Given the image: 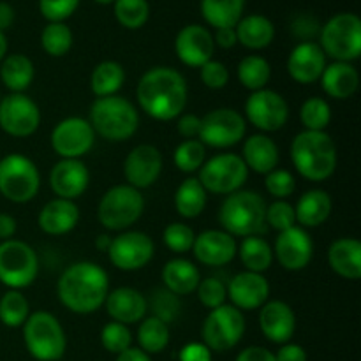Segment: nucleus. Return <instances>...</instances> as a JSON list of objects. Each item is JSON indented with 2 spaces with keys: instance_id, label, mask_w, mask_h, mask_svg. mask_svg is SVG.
Returning a JSON list of instances; mask_svg holds the SVG:
<instances>
[{
  "instance_id": "obj_57",
  "label": "nucleus",
  "mask_w": 361,
  "mask_h": 361,
  "mask_svg": "<svg viewBox=\"0 0 361 361\" xmlns=\"http://www.w3.org/2000/svg\"><path fill=\"white\" fill-rule=\"evenodd\" d=\"M275 360L277 361H307V351L300 344H293V342H288V344H282L281 349L275 355Z\"/></svg>"
},
{
  "instance_id": "obj_32",
  "label": "nucleus",
  "mask_w": 361,
  "mask_h": 361,
  "mask_svg": "<svg viewBox=\"0 0 361 361\" xmlns=\"http://www.w3.org/2000/svg\"><path fill=\"white\" fill-rule=\"evenodd\" d=\"M162 282L164 289L175 296H187L197 289L201 282V274L196 264L183 257L168 261L162 268Z\"/></svg>"
},
{
  "instance_id": "obj_11",
  "label": "nucleus",
  "mask_w": 361,
  "mask_h": 361,
  "mask_svg": "<svg viewBox=\"0 0 361 361\" xmlns=\"http://www.w3.org/2000/svg\"><path fill=\"white\" fill-rule=\"evenodd\" d=\"M200 180L201 185L207 192L219 194V196H229L245 185L249 178V169L242 157L236 154H219L207 159L201 166Z\"/></svg>"
},
{
  "instance_id": "obj_8",
  "label": "nucleus",
  "mask_w": 361,
  "mask_h": 361,
  "mask_svg": "<svg viewBox=\"0 0 361 361\" xmlns=\"http://www.w3.org/2000/svg\"><path fill=\"white\" fill-rule=\"evenodd\" d=\"M41 189V173L23 154H7L0 159V194L7 201L25 204Z\"/></svg>"
},
{
  "instance_id": "obj_9",
  "label": "nucleus",
  "mask_w": 361,
  "mask_h": 361,
  "mask_svg": "<svg viewBox=\"0 0 361 361\" xmlns=\"http://www.w3.org/2000/svg\"><path fill=\"white\" fill-rule=\"evenodd\" d=\"M321 49L334 62H351L361 55V20L355 13H338L321 28Z\"/></svg>"
},
{
  "instance_id": "obj_39",
  "label": "nucleus",
  "mask_w": 361,
  "mask_h": 361,
  "mask_svg": "<svg viewBox=\"0 0 361 361\" xmlns=\"http://www.w3.org/2000/svg\"><path fill=\"white\" fill-rule=\"evenodd\" d=\"M169 338H171L169 324L155 316L145 317L137 328V344L148 356L164 351L169 344Z\"/></svg>"
},
{
  "instance_id": "obj_23",
  "label": "nucleus",
  "mask_w": 361,
  "mask_h": 361,
  "mask_svg": "<svg viewBox=\"0 0 361 361\" xmlns=\"http://www.w3.org/2000/svg\"><path fill=\"white\" fill-rule=\"evenodd\" d=\"M194 257L204 267H226L231 263L238 252L235 236L222 229H207L196 235L192 245Z\"/></svg>"
},
{
  "instance_id": "obj_36",
  "label": "nucleus",
  "mask_w": 361,
  "mask_h": 361,
  "mask_svg": "<svg viewBox=\"0 0 361 361\" xmlns=\"http://www.w3.org/2000/svg\"><path fill=\"white\" fill-rule=\"evenodd\" d=\"M245 0H201V14L208 25L217 28H233L242 20Z\"/></svg>"
},
{
  "instance_id": "obj_48",
  "label": "nucleus",
  "mask_w": 361,
  "mask_h": 361,
  "mask_svg": "<svg viewBox=\"0 0 361 361\" xmlns=\"http://www.w3.org/2000/svg\"><path fill=\"white\" fill-rule=\"evenodd\" d=\"M267 228L275 229L277 233L296 226L295 207L286 200H275L271 204H267Z\"/></svg>"
},
{
  "instance_id": "obj_7",
  "label": "nucleus",
  "mask_w": 361,
  "mask_h": 361,
  "mask_svg": "<svg viewBox=\"0 0 361 361\" xmlns=\"http://www.w3.org/2000/svg\"><path fill=\"white\" fill-rule=\"evenodd\" d=\"M145 212L141 190L127 185H115L102 194L97 207V219L108 231H127Z\"/></svg>"
},
{
  "instance_id": "obj_1",
  "label": "nucleus",
  "mask_w": 361,
  "mask_h": 361,
  "mask_svg": "<svg viewBox=\"0 0 361 361\" xmlns=\"http://www.w3.org/2000/svg\"><path fill=\"white\" fill-rule=\"evenodd\" d=\"M189 97V87L182 73L173 67L157 66L140 78L136 99L140 108L150 118L171 122L183 113Z\"/></svg>"
},
{
  "instance_id": "obj_34",
  "label": "nucleus",
  "mask_w": 361,
  "mask_h": 361,
  "mask_svg": "<svg viewBox=\"0 0 361 361\" xmlns=\"http://www.w3.org/2000/svg\"><path fill=\"white\" fill-rule=\"evenodd\" d=\"M236 39L249 49H263L271 44L275 37V27L263 14H249L242 18L235 27Z\"/></svg>"
},
{
  "instance_id": "obj_62",
  "label": "nucleus",
  "mask_w": 361,
  "mask_h": 361,
  "mask_svg": "<svg viewBox=\"0 0 361 361\" xmlns=\"http://www.w3.org/2000/svg\"><path fill=\"white\" fill-rule=\"evenodd\" d=\"M111 236L109 235H99L97 240H95V247H97L99 250H102V252H108L109 245H111Z\"/></svg>"
},
{
  "instance_id": "obj_30",
  "label": "nucleus",
  "mask_w": 361,
  "mask_h": 361,
  "mask_svg": "<svg viewBox=\"0 0 361 361\" xmlns=\"http://www.w3.org/2000/svg\"><path fill=\"white\" fill-rule=\"evenodd\" d=\"M331 210L334 203L330 194L323 189H310L303 192L295 204L296 224L303 229L319 228L330 219Z\"/></svg>"
},
{
  "instance_id": "obj_41",
  "label": "nucleus",
  "mask_w": 361,
  "mask_h": 361,
  "mask_svg": "<svg viewBox=\"0 0 361 361\" xmlns=\"http://www.w3.org/2000/svg\"><path fill=\"white\" fill-rule=\"evenodd\" d=\"M30 316L27 296L16 289H7L0 298V323L7 328H21Z\"/></svg>"
},
{
  "instance_id": "obj_54",
  "label": "nucleus",
  "mask_w": 361,
  "mask_h": 361,
  "mask_svg": "<svg viewBox=\"0 0 361 361\" xmlns=\"http://www.w3.org/2000/svg\"><path fill=\"white\" fill-rule=\"evenodd\" d=\"M176 130L185 140H197L201 130V116L192 115V113H185L176 118Z\"/></svg>"
},
{
  "instance_id": "obj_51",
  "label": "nucleus",
  "mask_w": 361,
  "mask_h": 361,
  "mask_svg": "<svg viewBox=\"0 0 361 361\" xmlns=\"http://www.w3.org/2000/svg\"><path fill=\"white\" fill-rule=\"evenodd\" d=\"M152 309H154V316L162 319L164 323H171L176 317L180 310L178 296H175L173 293H169L168 289H157L152 298Z\"/></svg>"
},
{
  "instance_id": "obj_52",
  "label": "nucleus",
  "mask_w": 361,
  "mask_h": 361,
  "mask_svg": "<svg viewBox=\"0 0 361 361\" xmlns=\"http://www.w3.org/2000/svg\"><path fill=\"white\" fill-rule=\"evenodd\" d=\"M201 83L212 90H221L229 83V71L222 62L212 59L204 66L200 67Z\"/></svg>"
},
{
  "instance_id": "obj_28",
  "label": "nucleus",
  "mask_w": 361,
  "mask_h": 361,
  "mask_svg": "<svg viewBox=\"0 0 361 361\" xmlns=\"http://www.w3.org/2000/svg\"><path fill=\"white\" fill-rule=\"evenodd\" d=\"M240 157L245 162L249 171L257 173V175H268L277 168L281 155H279L277 143L270 136L261 133L245 137Z\"/></svg>"
},
{
  "instance_id": "obj_6",
  "label": "nucleus",
  "mask_w": 361,
  "mask_h": 361,
  "mask_svg": "<svg viewBox=\"0 0 361 361\" xmlns=\"http://www.w3.org/2000/svg\"><path fill=\"white\" fill-rule=\"evenodd\" d=\"M23 342L28 355L37 361H59L67 349V337L60 321L51 312L30 314L23 326Z\"/></svg>"
},
{
  "instance_id": "obj_37",
  "label": "nucleus",
  "mask_w": 361,
  "mask_h": 361,
  "mask_svg": "<svg viewBox=\"0 0 361 361\" xmlns=\"http://www.w3.org/2000/svg\"><path fill=\"white\" fill-rule=\"evenodd\" d=\"M126 83V69L115 60H104L90 74V90L95 97H109L118 94Z\"/></svg>"
},
{
  "instance_id": "obj_55",
  "label": "nucleus",
  "mask_w": 361,
  "mask_h": 361,
  "mask_svg": "<svg viewBox=\"0 0 361 361\" xmlns=\"http://www.w3.org/2000/svg\"><path fill=\"white\" fill-rule=\"evenodd\" d=\"M180 361H212V351L203 342H189L178 353Z\"/></svg>"
},
{
  "instance_id": "obj_64",
  "label": "nucleus",
  "mask_w": 361,
  "mask_h": 361,
  "mask_svg": "<svg viewBox=\"0 0 361 361\" xmlns=\"http://www.w3.org/2000/svg\"><path fill=\"white\" fill-rule=\"evenodd\" d=\"M95 2H99V4H113V2H115V0H95Z\"/></svg>"
},
{
  "instance_id": "obj_25",
  "label": "nucleus",
  "mask_w": 361,
  "mask_h": 361,
  "mask_svg": "<svg viewBox=\"0 0 361 361\" xmlns=\"http://www.w3.org/2000/svg\"><path fill=\"white\" fill-rule=\"evenodd\" d=\"M324 67H326V55L317 42L303 41L289 53L288 74L296 83H316V81H319Z\"/></svg>"
},
{
  "instance_id": "obj_43",
  "label": "nucleus",
  "mask_w": 361,
  "mask_h": 361,
  "mask_svg": "<svg viewBox=\"0 0 361 361\" xmlns=\"http://www.w3.org/2000/svg\"><path fill=\"white\" fill-rule=\"evenodd\" d=\"M207 161V147L200 140H183L173 152V162L183 173L200 171Z\"/></svg>"
},
{
  "instance_id": "obj_61",
  "label": "nucleus",
  "mask_w": 361,
  "mask_h": 361,
  "mask_svg": "<svg viewBox=\"0 0 361 361\" xmlns=\"http://www.w3.org/2000/svg\"><path fill=\"white\" fill-rule=\"evenodd\" d=\"M14 23V9L7 2H0V32L7 30Z\"/></svg>"
},
{
  "instance_id": "obj_18",
  "label": "nucleus",
  "mask_w": 361,
  "mask_h": 361,
  "mask_svg": "<svg viewBox=\"0 0 361 361\" xmlns=\"http://www.w3.org/2000/svg\"><path fill=\"white\" fill-rule=\"evenodd\" d=\"M162 154L154 145H137L127 154L123 161V176L127 185L134 189H148L159 180L162 173Z\"/></svg>"
},
{
  "instance_id": "obj_12",
  "label": "nucleus",
  "mask_w": 361,
  "mask_h": 361,
  "mask_svg": "<svg viewBox=\"0 0 361 361\" xmlns=\"http://www.w3.org/2000/svg\"><path fill=\"white\" fill-rule=\"evenodd\" d=\"M245 334V317L233 305H221L210 310L201 326V338L210 351L226 353L240 344Z\"/></svg>"
},
{
  "instance_id": "obj_16",
  "label": "nucleus",
  "mask_w": 361,
  "mask_h": 361,
  "mask_svg": "<svg viewBox=\"0 0 361 361\" xmlns=\"http://www.w3.org/2000/svg\"><path fill=\"white\" fill-rule=\"evenodd\" d=\"M154 240L143 231H122L108 249L111 264L122 271L143 270L154 259Z\"/></svg>"
},
{
  "instance_id": "obj_22",
  "label": "nucleus",
  "mask_w": 361,
  "mask_h": 361,
  "mask_svg": "<svg viewBox=\"0 0 361 361\" xmlns=\"http://www.w3.org/2000/svg\"><path fill=\"white\" fill-rule=\"evenodd\" d=\"M215 51L214 35L203 25H187L176 34L175 53L187 67L204 66Z\"/></svg>"
},
{
  "instance_id": "obj_3",
  "label": "nucleus",
  "mask_w": 361,
  "mask_h": 361,
  "mask_svg": "<svg viewBox=\"0 0 361 361\" xmlns=\"http://www.w3.org/2000/svg\"><path fill=\"white\" fill-rule=\"evenodd\" d=\"M289 152L296 171L310 182H324L337 169V145L326 130H302Z\"/></svg>"
},
{
  "instance_id": "obj_27",
  "label": "nucleus",
  "mask_w": 361,
  "mask_h": 361,
  "mask_svg": "<svg viewBox=\"0 0 361 361\" xmlns=\"http://www.w3.org/2000/svg\"><path fill=\"white\" fill-rule=\"evenodd\" d=\"M80 222V208L74 201L55 200L48 201L41 208L37 217V224L42 233L51 236H62L73 231Z\"/></svg>"
},
{
  "instance_id": "obj_24",
  "label": "nucleus",
  "mask_w": 361,
  "mask_h": 361,
  "mask_svg": "<svg viewBox=\"0 0 361 361\" xmlns=\"http://www.w3.org/2000/svg\"><path fill=\"white\" fill-rule=\"evenodd\" d=\"M259 328L274 344H288L296 331L295 310L282 300L267 302L259 309Z\"/></svg>"
},
{
  "instance_id": "obj_56",
  "label": "nucleus",
  "mask_w": 361,
  "mask_h": 361,
  "mask_svg": "<svg viewBox=\"0 0 361 361\" xmlns=\"http://www.w3.org/2000/svg\"><path fill=\"white\" fill-rule=\"evenodd\" d=\"M235 361H277L275 360V353L270 349L261 348V345H249L240 355L236 356Z\"/></svg>"
},
{
  "instance_id": "obj_15",
  "label": "nucleus",
  "mask_w": 361,
  "mask_h": 361,
  "mask_svg": "<svg viewBox=\"0 0 361 361\" xmlns=\"http://www.w3.org/2000/svg\"><path fill=\"white\" fill-rule=\"evenodd\" d=\"M49 143L60 159H81L94 147L95 133L87 118L67 116L53 127Z\"/></svg>"
},
{
  "instance_id": "obj_19",
  "label": "nucleus",
  "mask_w": 361,
  "mask_h": 361,
  "mask_svg": "<svg viewBox=\"0 0 361 361\" xmlns=\"http://www.w3.org/2000/svg\"><path fill=\"white\" fill-rule=\"evenodd\" d=\"M314 256V242L307 229L300 226L279 233L274 245V257L288 271H302L309 267Z\"/></svg>"
},
{
  "instance_id": "obj_49",
  "label": "nucleus",
  "mask_w": 361,
  "mask_h": 361,
  "mask_svg": "<svg viewBox=\"0 0 361 361\" xmlns=\"http://www.w3.org/2000/svg\"><path fill=\"white\" fill-rule=\"evenodd\" d=\"M196 293H197V298H200L201 305L207 307V309H210V310L224 305L226 300H228V289H226V284L215 277L201 279Z\"/></svg>"
},
{
  "instance_id": "obj_17",
  "label": "nucleus",
  "mask_w": 361,
  "mask_h": 361,
  "mask_svg": "<svg viewBox=\"0 0 361 361\" xmlns=\"http://www.w3.org/2000/svg\"><path fill=\"white\" fill-rule=\"evenodd\" d=\"M41 126V109L25 94L0 97V129L13 137H28Z\"/></svg>"
},
{
  "instance_id": "obj_47",
  "label": "nucleus",
  "mask_w": 361,
  "mask_h": 361,
  "mask_svg": "<svg viewBox=\"0 0 361 361\" xmlns=\"http://www.w3.org/2000/svg\"><path fill=\"white\" fill-rule=\"evenodd\" d=\"M162 240H164V245L171 252L185 254L192 250L196 233L190 226L183 224V222H171V224L166 226L164 233H162Z\"/></svg>"
},
{
  "instance_id": "obj_2",
  "label": "nucleus",
  "mask_w": 361,
  "mask_h": 361,
  "mask_svg": "<svg viewBox=\"0 0 361 361\" xmlns=\"http://www.w3.org/2000/svg\"><path fill=\"white\" fill-rule=\"evenodd\" d=\"M109 293L108 271L92 261L67 267L56 282V296L69 312L88 316L104 307Z\"/></svg>"
},
{
  "instance_id": "obj_26",
  "label": "nucleus",
  "mask_w": 361,
  "mask_h": 361,
  "mask_svg": "<svg viewBox=\"0 0 361 361\" xmlns=\"http://www.w3.org/2000/svg\"><path fill=\"white\" fill-rule=\"evenodd\" d=\"M104 309L111 321L129 326V324L141 323L147 317L148 300L141 291L126 286V288H116L108 293Z\"/></svg>"
},
{
  "instance_id": "obj_21",
  "label": "nucleus",
  "mask_w": 361,
  "mask_h": 361,
  "mask_svg": "<svg viewBox=\"0 0 361 361\" xmlns=\"http://www.w3.org/2000/svg\"><path fill=\"white\" fill-rule=\"evenodd\" d=\"M90 183V171L81 159H60L49 171V187L60 200L76 201Z\"/></svg>"
},
{
  "instance_id": "obj_20",
  "label": "nucleus",
  "mask_w": 361,
  "mask_h": 361,
  "mask_svg": "<svg viewBox=\"0 0 361 361\" xmlns=\"http://www.w3.org/2000/svg\"><path fill=\"white\" fill-rule=\"evenodd\" d=\"M233 307L242 312L257 310L270 298V282L263 274L240 271L226 286Z\"/></svg>"
},
{
  "instance_id": "obj_4",
  "label": "nucleus",
  "mask_w": 361,
  "mask_h": 361,
  "mask_svg": "<svg viewBox=\"0 0 361 361\" xmlns=\"http://www.w3.org/2000/svg\"><path fill=\"white\" fill-rule=\"evenodd\" d=\"M88 122L102 140L120 143L130 140L137 133L140 113L129 99L116 94L95 99L88 111Z\"/></svg>"
},
{
  "instance_id": "obj_13",
  "label": "nucleus",
  "mask_w": 361,
  "mask_h": 361,
  "mask_svg": "<svg viewBox=\"0 0 361 361\" xmlns=\"http://www.w3.org/2000/svg\"><path fill=\"white\" fill-rule=\"evenodd\" d=\"M247 120L236 109L217 108L201 116L197 140L210 148H231L245 140Z\"/></svg>"
},
{
  "instance_id": "obj_31",
  "label": "nucleus",
  "mask_w": 361,
  "mask_h": 361,
  "mask_svg": "<svg viewBox=\"0 0 361 361\" xmlns=\"http://www.w3.org/2000/svg\"><path fill=\"white\" fill-rule=\"evenodd\" d=\"M328 264L342 279L361 277V243L356 238H338L328 247Z\"/></svg>"
},
{
  "instance_id": "obj_33",
  "label": "nucleus",
  "mask_w": 361,
  "mask_h": 361,
  "mask_svg": "<svg viewBox=\"0 0 361 361\" xmlns=\"http://www.w3.org/2000/svg\"><path fill=\"white\" fill-rule=\"evenodd\" d=\"M35 76L34 62L23 53L6 55L0 62V81L11 94H25Z\"/></svg>"
},
{
  "instance_id": "obj_60",
  "label": "nucleus",
  "mask_w": 361,
  "mask_h": 361,
  "mask_svg": "<svg viewBox=\"0 0 361 361\" xmlns=\"http://www.w3.org/2000/svg\"><path fill=\"white\" fill-rule=\"evenodd\" d=\"M116 361H152V358L140 348H129L127 351L116 355Z\"/></svg>"
},
{
  "instance_id": "obj_38",
  "label": "nucleus",
  "mask_w": 361,
  "mask_h": 361,
  "mask_svg": "<svg viewBox=\"0 0 361 361\" xmlns=\"http://www.w3.org/2000/svg\"><path fill=\"white\" fill-rule=\"evenodd\" d=\"M236 256L245 267V271H254V274H264L274 263V249L264 238L257 236H247L242 240Z\"/></svg>"
},
{
  "instance_id": "obj_42",
  "label": "nucleus",
  "mask_w": 361,
  "mask_h": 361,
  "mask_svg": "<svg viewBox=\"0 0 361 361\" xmlns=\"http://www.w3.org/2000/svg\"><path fill=\"white\" fill-rule=\"evenodd\" d=\"M42 49L49 56H63L73 46V32L63 21H51L44 27L41 34Z\"/></svg>"
},
{
  "instance_id": "obj_40",
  "label": "nucleus",
  "mask_w": 361,
  "mask_h": 361,
  "mask_svg": "<svg viewBox=\"0 0 361 361\" xmlns=\"http://www.w3.org/2000/svg\"><path fill=\"white\" fill-rule=\"evenodd\" d=\"M238 81L243 88L250 92H257L267 88L271 78V67L267 59L259 55H247L238 63Z\"/></svg>"
},
{
  "instance_id": "obj_53",
  "label": "nucleus",
  "mask_w": 361,
  "mask_h": 361,
  "mask_svg": "<svg viewBox=\"0 0 361 361\" xmlns=\"http://www.w3.org/2000/svg\"><path fill=\"white\" fill-rule=\"evenodd\" d=\"M80 6V0H39V9L42 16L51 21H63Z\"/></svg>"
},
{
  "instance_id": "obj_29",
  "label": "nucleus",
  "mask_w": 361,
  "mask_h": 361,
  "mask_svg": "<svg viewBox=\"0 0 361 361\" xmlns=\"http://www.w3.org/2000/svg\"><path fill=\"white\" fill-rule=\"evenodd\" d=\"M319 81L328 97L345 101L358 90L360 74L351 62H331L326 63Z\"/></svg>"
},
{
  "instance_id": "obj_58",
  "label": "nucleus",
  "mask_w": 361,
  "mask_h": 361,
  "mask_svg": "<svg viewBox=\"0 0 361 361\" xmlns=\"http://www.w3.org/2000/svg\"><path fill=\"white\" fill-rule=\"evenodd\" d=\"M214 42L224 49L233 48V46L238 42V39H236L235 27L233 28H217V32H215V35H214Z\"/></svg>"
},
{
  "instance_id": "obj_10",
  "label": "nucleus",
  "mask_w": 361,
  "mask_h": 361,
  "mask_svg": "<svg viewBox=\"0 0 361 361\" xmlns=\"http://www.w3.org/2000/svg\"><path fill=\"white\" fill-rule=\"evenodd\" d=\"M39 275V257L35 250L21 240L0 242V284L7 289H27Z\"/></svg>"
},
{
  "instance_id": "obj_44",
  "label": "nucleus",
  "mask_w": 361,
  "mask_h": 361,
  "mask_svg": "<svg viewBox=\"0 0 361 361\" xmlns=\"http://www.w3.org/2000/svg\"><path fill=\"white\" fill-rule=\"evenodd\" d=\"M300 122L303 130H326L331 122V108L326 99L310 97L300 108Z\"/></svg>"
},
{
  "instance_id": "obj_45",
  "label": "nucleus",
  "mask_w": 361,
  "mask_h": 361,
  "mask_svg": "<svg viewBox=\"0 0 361 361\" xmlns=\"http://www.w3.org/2000/svg\"><path fill=\"white\" fill-rule=\"evenodd\" d=\"M115 16L120 25L136 30L148 21L150 6L147 0H115Z\"/></svg>"
},
{
  "instance_id": "obj_59",
  "label": "nucleus",
  "mask_w": 361,
  "mask_h": 361,
  "mask_svg": "<svg viewBox=\"0 0 361 361\" xmlns=\"http://www.w3.org/2000/svg\"><path fill=\"white\" fill-rule=\"evenodd\" d=\"M16 219L9 214H0V242L14 238L16 235Z\"/></svg>"
},
{
  "instance_id": "obj_63",
  "label": "nucleus",
  "mask_w": 361,
  "mask_h": 361,
  "mask_svg": "<svg viewBox=\"0 0 361 361\" xmlns=\"http://www.w3.org/2000/svg\"><path fill=\"white\" fill-rule=\"evenodd\" d=\"M6 55H7V37L4 32H0V62L6 59Z\"/></svg>"
},
{
  "instance_id": "obj_5",
  "label": "nucleus",
  "mask_w": 361,
  "mask_h": 361,
  "mask_svg": "<svg viewBox=\"0 0 361 361\" xmlns=\"http://www.w3.org/2000/svg\"><path fill=\"white\" fill-rule=\"evenodd\" d=\"M222 231L231 236H257L267 231V203L256 190H236L226 196L219 210Z\"/></svg>"
},
{
  "instance_id": "obj_46",
  "label": "nucleus",
  "mask_w": 361,
  "mask_h": 361,
  "mask_svg": "<svg viewBox=\"0 0 361 361\" xmlns=\"http://www.w3.org/2000/svg\"><path fill=\"white\" fill-rule=\"evenodd\" d=\"M101 344L111 355H120V353L133 348V334H130L129 326L111 321V323L102 326Z\"/></svg>"
},
{
  "instance_id": "obj_35",
  "label": "nucleus",
  "mask_w": 361,
  "mask_h": 361,
  "mask_svg": "<svg viewBox=\"0 0 361 361\" xmlns=\"http://www.w3.org/2000/svg\"><path fill=\"white\" fill-rule=\"evenodd\" d=\"M208 192L200 180L190 176L178 185L175 192V210L183 219H196L203 214L207 207Z\"/></svg>"
},
{
  "instance_id": "obj_14",
  "label": "nucleus",
  "mask_w": 361,
  "mask_h": 361,
  "mask_svg": "<svg viewBox=\"0 0 361 361\" xmlns=\"http://www.w3.org/2000/svg\"><path fill=\"white\" fill-rule=\"evenodd\" d=\"M245 120L261 133L281 130L289 120L288 101L279 92L263 88L252 92L245 101Z\"/></svg>"
},
{
  "instance_id": "obj_50",
  "label": "nucleus",
  "mask_w": 361,
  "mask_h": 361,
  "mask_svg": "<svg viewBox=\"0 0 361 361\" xmlns=\"http://www.w3.org/2000/svg\"><path fill=\"white\" fill-rule=\"evenodd\" d=\"M264 187H267L268 194L274 196L275 200H288L296 189V180L288 169L275 168L268 175H264Z\"/></svg>"
}]
</instances>
